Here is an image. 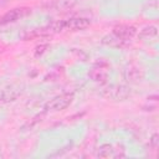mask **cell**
<instances>
[{
  "mask_svg": "<svg viewBox=\"0 0 159 159\" xmlns=\"http://www.w3.org/2000/svg\"><path fill=\"white\" fill-rule=\"evenodd\" d=\"M73 99H75L73 92H66V93L58 94V96L53 97L52 99H50L45 104L43 109H45V112H60V111H63L67 107H70V104L73 102Z\"/></svg>",
  "mask_w": 159,
  "mask_h": 159,
  "instance_id": "6da1fadb",
  "label": "cell"
},
{
  "mask_svg": "<svg viewBox=\"0 0 159 159\" xmlns=\"http://www.w3.org/2000/svg\"><path fill=\"white\" fill-rule=\"evenodd\" d=\"M101 43L104 45V46H109V47H116V48H120V47H124L128 45V41L120 39L119 36L114 35L113 32L106 35L102 37L101 40Z\"/></svg>",
  "mask_w": 159,
  "mask_h": 159,
  "instance_id": "52a82bcc",
  "label": "cell"
},
{
  "mask_svg": "<svg viewBox=\"0 0 159 159\" xmlns=\"http://www.w3.org/2000/svg\"><path fill=\"white\" fill-rule=\"evenodd\" d=\"M6 4V0H0V7H2Z\"/></svg>",
  "mask_w": 159,
  "mask_h": 159,
  "instance_id": "4fadbf2b",
  "label": "cell"
},
{
  "mask_svg": "<svg viewBox=\"0 0 159 159\" xmlns=\"http://www.w3.org/2000/svg\"><path fill=\"white\" fill-rule=\"evenodd\" d=\"M30 14H31V7H27V6L14 7L9 11H6L2 16H0V25H7V24L16 22V21L29 16Z\"/></svg>",
  "mask_w": 159,
  "mask_h": 159,
  "instance_id": "7a4b0ae2",
  "label": "cell"
},
{
  "mask_svg": "<svg viewBox=\"0 0 159 159\" xmlns=\"http://www.w3.org/2000/svg\"><path fill=\"white\" fill-rule=\"evenodd\" d=\"M123 76H124V80H125L127 82L135 83V82L142 81V78H143L144 75H143V71H142L138 66L132 65V66H129V67H127V68L124 70Z\"/></svg>",
  "mask_w": 159,
  "mask_h": 159,
  "instance_id": "ba28073f",
  "label": "cell"
},
{
  "mask_svg": "<svg viewBox=\"0 0 159 159\" xmlns=\"http://www.w3.org/2000/svg\"><path fill=\"white\" fill-rule=\"evenodd\" d=\"M47 48H48V43H40V45H37L35 47V50H34V56L35 57H41L47 51Z\"/></svg>",
  "mask_w": 159,
  "mask_h": 159,
  "instance_id": "8fae6325",
  "label": "cell"
},
{
  "mask_svg": "<svg viewBox=\"0 0 159 159\" xmlns=\"http://www.w3.org/2000/svg\"><path fill=\"white\" fill-rule=\"evenodd\" d=\"M149 145H150V148H153V149H157V148H158V145H159V135H158V133H154V134L150 137V139H149Z\"/></svg>",
  "mask_w": 159,
  "mask_h": 159,
  "instance_id": "7c38bea8",
  "label": "cell"
},
{
  "mask_svg": "<svg viewBox=\"0 0 159 159\" xmlns=\"http://www.w3.org/2000/svg\"><path fill=\"white\" fill-rule=\"evenodd\" d=\"M113 154H114V148L112 144H108V143L99 145L97 148V153H96V155L98 158H109V157H113Z\"/></svg>",
  "mask_w": 159,
  "mask_h": 159,
  "instance_id": "9c48e42d",
  "label": "cell"
},
{
  "mask_svg": "<svg viewBox=\"0 0 159 159\" xmlns=\"http://www.w3.org/2000/svg\"><path fill=\"white\" fill-rule=\"evenodd\" d=\"M77 5V0H53L43 5L46 10L57 11V12H66L72 10Z\"/></svg>",
  "mask_w": 159,
  "mask_h": 159,
  "instance_id": "277c9868",
  "label": "cell"
},
{
  "mask_svg": "<svg viewBox=\"0 0 159 159\" xmlns=\"http://www.w3.org/2000/svg\"><path fill=\"white\" fill-rule=\"evenodd\" d=\"M158 34V27L155 25H148V26H144L139 34H138V37L139 39H152L154 36H157Z\"/></svg>",
  "mask_w": 159,
  "mask_h": 159,
  "instance_id": "30bf717a",
  "label": "cell"
},
{
  "mask_svg": "<svg viewBox=\"0 0 159 159\" xmlns=\"http://www.w3.org/2000/svg\"><path fill=\"white\" fill-rule=\"evenodd\" d=\"M109 76V65L104 61H98L88 72V77L96 83H104Z\"/></svg>",
  "mask_w": 159,
  "mask_h": 159,
  "instance_id": "3957f363",
  "label": "cell"
},
{
  "mask_svg": "<svg viewBox=\"0 0 159 159\" xmlns=\"http://www.w3.org/2000/svg\"><path fill=\"white\" fill-rule=\"evenodd\" d=\"M112 32L129 42L137 35V27L133 25H129V24H119L112 29Z\"/></svg>",
  "mask_w": 159,
  "mask_h": 159,
  "instance_id": "5b68a950",
  "label": "cell"
},
{
  "mask_svg": "<svg viewBox=\"0 0 159 159\" xmlns=\"http://www.w3.org/2000/svg\"><path fill=\"white\" fill-rule=\"evenodd\" d=\"M129 94H130V91L124 84H114V86H111L106 91V93H104L106 97L112 98V99H116V101H124L125 98H128Z\"/></svg>",
  "mask_w": 159,
  "mask_h": 159,
  "instance_id": "8992f818",
  "label": "cell"
}]
</instances>
